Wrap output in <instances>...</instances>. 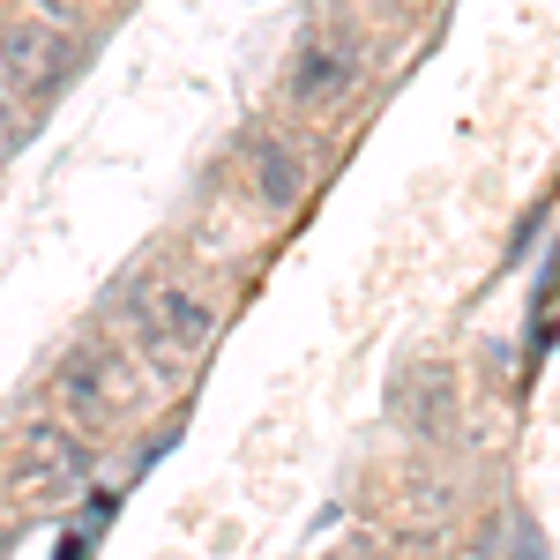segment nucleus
I'll return each mask as SVG.
<instances>
[{
	"label": "nucleus",
	"instance_id": "nucleus-3",
	"mask_svg": "<svg viewBox=\"0 0 560 560\" xmlns=\"http://www.w3.org/2000/svg\"><path fill=\"white\" fill-rule=\"evenodd\" d=\"M135 337L150 345V359L187 366V359H202V351H210L217 306L195 300L187 284H158V292H142V300H135Z\"/></svg>",
	"mask_w": 560,
	"mask_h": 560
},
{
	"label": "nucleus",
	"instance_id": "nucleus-10",
	"mask_svg": "<svg viewBox=\"0 0 560 560\" xmlns=\"http://www.w3.org/2000/svg\"><path fill=\"white\" fill-rule=\"evenodd\" d=\"M8 120H15V97H8V83H0V128H8Z\"/></svg>",
	"mask_w": 560,
	"mask_h": 560
},
{
	"label": "nucleus",
	"instance_id": "nucleus-5",
	"mask_svg": "<svg viewBox=\"0 0 560 560\" xmlns=\"http://www.w3.org/2000/svg\"><path fill=\"white\" fill-rule=\"evenodd\" d=\"M351 90H359V60H351L345 45H306L300 60H292V75H284V97L300 113H337Z\"/></svg>",
	"mask_w": 560,
	"mask_h": 560
},
{
	"label": "nucleus",
	"instance_id": "nucleus-7",
	"mask_svg": "<svg viewBox=\"0 0 560 560\" xmlns=\"http://www.w3.org/2000/svg\"><path fill=\"white\" fill-rule=\"evenodd\" d=\"M546 217H553V202H538V210H530V217H523V224H516V232H509V269H516V261L530 255V240L546 232Z\"/></svg>",
	"mask_w": 560,
	"mask_h": 560
},
{
	"label": "nucleus",
	"instance_id": "nucleus-1",
	"mask_svg": "<svg viewBox=\"0 0 560 560\" xmlns=\"http://www.w3.org/2000/svg\"><path fill=\"white\" fill-rule=\"evenodd\" d=\"M60 404L75 411V427H113V419H128L135 404H142V366L120 359V351L105 345V337H90L60 359Z\"/></svg>",
	"mask_w": 560,
	"mask_h": 560
},
{
	"label": "nucleus",
	"instance_id": "nucleus-9",
	"mask_svg": "<svg viewBox=\"0 0 560 560\" xmlns=\"http://www.w3.org/2000/svg\"><path fill=\"white\" fill-rule=\"evenodd\" d=\"M516 560H538V538H530V523H523V546H516Z\"/></svg>",
	"mask_w": 560,
	"mask_h": 560
},
{
	"label": "nucleus",
	"instance_id": "nucleus-2",
	"mask_svg": "<svg viewBox=\"0 0 560 560\" xmlns=\"http://www.w3.org/2000/svg\"><path fill=\"white\" fill-rule=\"evenodd\" d=\"M90 478V448L75 441V427H38L15 433V456H8V493L23 501V509H52V501H68L75 486Z\"/></svg>",
	"mask_w": 560,
	"mask_h": 560
},
{
	"label": "nucleus",
	"instance_id": "nucleus-6",
	"mask_svg": "<svg viewBox=\"0 0 560 560\" xmlns=\"http://www.w3.org/2000/svg\"><path fill=\"white\" fill-rule=\"evenodd\" d=\"M247 165H255V179H261V202H269L277 217H284L292 202H300V158H292V150H284L277 135H255V142H247Z\"/></svg>",
	"mask_w": 560,
	"mask_h": 560
},
{
	"label": "nucleus",
	"instance_id": "nucleus-8",
	"mask_svg": "<svg viewBox=\"0 0 560 560\" xmlns=\"http://www.w3.org/2000/svg\"><path fill=\"white\" fill-rule=\"evenodd\" d=\"M38 23H52V31L68 38V31H75V23H90V15H83V0H38Z\"/></svg>",
	"mask_w": 560,
	"mask_h": 560
},
{
	"label": "nucleus",
	"instance_id": "nucleus-4",
	"mask_svg": "<svg viewBox=\"0 0 560 560\" xmlns=\"http://www.w3.org/2000/svg\"><path fill=\"white\" fill-rule=\"evenodd\" d=\"M0 68H8V83H23L31 97H52V90L68 83V38L38 23V15H8L0 23Z\"/></svg>",
	"mask_w": 560,
	"mask_h": 560
}]
</instances>
